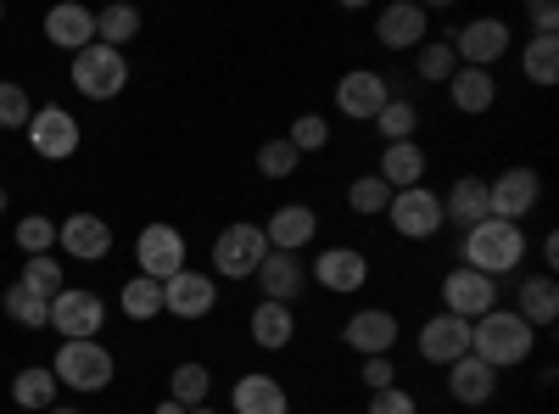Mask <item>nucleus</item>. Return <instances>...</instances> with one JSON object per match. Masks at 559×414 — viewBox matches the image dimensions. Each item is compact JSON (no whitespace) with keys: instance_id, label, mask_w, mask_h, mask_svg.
Returning a JSON list of instances; mask_svg holds the SVG:
<instances>
[{"instance_id":"a18cd8bd","label":"nucleus","mask_w":559,"mask_h":414,"mask_svg":"<svg viewBox=\"0 0 559 414\" xmlns=\"http://www.w3.org/2000/svg\"><path fill=\"white\" fill-rule=\"evenodd\" d=\"M358 381H364V392H386V387H397V358H392V353H386V358H364Z\"/></svg>"},{"instance_id":"49530a36","label":"nucleus","mask_w":559,"mask_h":414,"mask_svg":"<svg viewBox=\"0 0 559 414\" xmlns=\"http://www.w3.org/2000/svg\"><path fill=\"white\" fill-rule=\"evenodd\" d=\"M532 28L537 34H554L559 28V7H554V0H532Z\"/></svg>"},{"instance_id":"a878e982","label":"nucleus","mask_w":559,"mask_h":414,"mask_svg":"<svg viewBox=\"0 0 559 414\" xmlns=\"http://www.w3.org/2000/svg\"><path fill=\"white\" fill-rule=\"evenodd\" d=\"M515 314L532 331H554V319H559V281L554 274H526L515 286Z\"/></svg>"},{"instance_id":"0eeeda50","label":"nucleus","mask_w":559,"mask_h":414,"mask_svg":"<svg viewBox=\"0 0 559 414\" xmlns=\"http://www.w3.org/2000/svg\"><path fill=\"white\" fill-rule=\"evenodd\" d=\"M448 39H453L459 68H487L492 73L509 57V45H515V28H509L503 17H471V23L448 28Z\"/></svg>"},{"instance_id":"3c124183","label":"nucleus","mask_w":559,"mask_h":414,"mask_svg":"<svg viewBox=\"0 0 559 414\" xmlns=\"http://www.w3.org/2000/svg\"><path fill=\"white\" fill-rule=\"evenodd\" d=\"M191 414H218V409H213V403H202V409H191Z\"/></svg>"},{"instance_id":"c9c22d12","label":"nucleus","mask_w":559,"mask_h":414,"mask_svg":"<svg viewBox=\"0 0 559 414\" xmlns=\"http://www.w3.org/2000/svg\"><path fill=\"white\" fill-rule=\"evenodd\" d=\"M386 202H392V186L369 168V174H358V179H347V208L358 213V218H381L386 213Z\"/></svg>"},{"instance_id":"393cba45","label":"nucleus","mask_w":559,"mask_h":414,"mask_svg":"<svg viewBox=\"0 0 559 414\" xmlns=\"http://www.w3.org/2000/svg\"><path fill=\"white\" fill-rule=\"evenodd\" d=\"M247 336H252L263 353H286V347L297 342V308L258 297V308H252V319H247Z\"/></svg>"},{"instance_id":"7ed1b4c3","label":"nucleus","mask_w":559,"mask_h":414,"mask_svg":"<svg viewBox=\"0 0 559 414\" xmlns=\"http://www.w3.org/2000/svg\"><path fill=\"white\" fill-rule=\"evenodd\" d=\"M263 258H269L263 224H252V218L224 224L213 236V281H252V274L263 269Z\"/></svg>"},{"instance_id":"4c0bfd02","label":"nucleus","mask_w":559,"mask_h":414,"mask_svg":"<svg viewBox=\"0 0 559 414\" xmlns=\"http://www.w3.org/2000/svg\"><path fill=\"white\" fill-rule=\"evenodd\" d=\"M140 23H146V17H140L134 7H123V0H118V7H102V12H96V39H102V45H112V51H123V45L140 34Z\"/></svg>"},{"instance_id":"f03ea898","label":"nucleus","mask_w":559,"mask_h":414,"mask_svg":"<svg viewBox=\"0 0 559 414\" xmlns=\"http://www.w3.org/2000/svg\"><path fill=\"white\" fill-rule=\"evenodd\" d=\"M537 353V331L526 326V319L515 314V308H492V314H481L476 326H471V358H481V364H492V370L503 376V370H515V364H526Z\"/></svg>"},{"instance_id":"dca6fc26","label":"nucleus","mask_w":559,"mask_h":414,"mask_svg":"<svg viewBox=\"0 0 559 414\" xmlns=\"http://www.w3.org/2000/svg\"><path fill=\"white\" fill-rule=\"evenodd\" d=\"M28 146H34V157H45V163H68L73 152H79V118L68 113V107H34V118H28Z\"/></svg>"},{"instance_id":"ea45409f","label":"nucleus","mask_w":559,"mask_h":414,"mask_svg":"<svg viewBox=\"0 0 559 414\" xmlns=\"http://www.w3.org/2000/svg\"><path fill=\"white\" fill-rule=\"evenodd\" d=\"M286 141H292V152H297V157L324 152V146H331V118H324V113H297V118H292V129H286Z\"/></svg>"},{"instance_id":"5701e85b","label":"nucleus","mask_w":559,"mask_h":414,"mask_svg":"<svg viewBox=\"0 0 559 414\" xmlns=\"http://www.w3.org/2000/svg\"><path fill=\"white\" fill-rule=\"evenodd\" d=\"M45 39L62 45L68 57H79L84 45H96V12L79 7V0H62V7L45 12Z\"/></svg>"},{"instance_id":"423d86ee","label":"nucleus","mask_w":559,"mask_h":414,"mask_svg":"<svg viewBox=\"0 0 559 414\" xmlns=\"http://www.w3.org/2000/svg\"><path fill=\"white\" fill-rule=\"evenodd\" d=\"M134 269L146 274V281H174L179 269H191V241H185L179 224H140L134 236Z\"/></svg>"},{"instance_id":"f704fd0d","label":"nucleus","mask_w":559,"mask_h":414,"mask_svg":"<svg viewBox=\"0 0 559 414\" xmlns=\"http://www.w3.org/2000/svg\"><path fill=\"white\" fill-rule=\"evenodd\" d=\"M414 73L426 79V84H448L453 73H459V57H453V39L448 34H437V39H426L414 51Z\"/></svg>"},{"instance_id":"412c9836","label":"nucleus","mask_w":559,"mask_h":414,"mask_svg":"<svg viewBox=\"0 0 559 414\" xmlns=\"http://www.w3.org/2000/svg\"><path fill=\"white\" fill-rule=\"evenodd\" d=\"M229 414H292V392L269 370H247L229 387Z\"/></svg>"},{"instance_id":"c85d7f7f","label":"nucleus","mask_w":559,"mask_h":414,"mask_svg":"<svg viewBox=\"0 0 559 414\" xmlns=\"http://www.w3.org/2000/svg\"><path fill=\"white\" fill-rule=\"evenodd\" d=\"M442 213H448V224H481L487 218V179L481 174H459L453 186H448V197H442Z\"/></svg>"},{"instance_id":"aec40b11","label":"nucleus","mask_w":559,"mask_h":414,"mask_svg":"<svg viewBox=\"0 0 559 414\" xmlns=\"http://www.w3.org/2000/svg\"><path fill=\"white\" fill-rule=\"evenodd\" d=\"M263 236H269V252L302 258V247H313V236H319V213L308 202H280L263 224Z\"/></svg>"},{"instance_id":"b1692460","label":"nucleus","mask_w":559,"mask_h":414,"mask_svg":"<svg viewBox=\"0 0 559 414\" xmlns=\"http://www.w3.org/2000/svg\"><path fill=\"white\" fill-rule=\"evenodd\" d=\"M252 281H258L263 303H286V308H292V303L302 297V286H308V269H302V258H292V252H269Z\"/></svg>"},{"instance_id":"473e14b6","label":"nucleus","mask_w":559,"mask_h":414,"mask_svg":"<svg viewBox=\"0 0 559 414\" xmlns=\"http://www.w3.org/2000/svg\"><path fill=\"white\" fill-rule=\"evenodd\" d=\"M17 286L23 292H34V297H62L68 292V269H62V258H51V252H39V258H28L23 263V274H17Z\"/></svg>"},{"instance_id":"f3484780","label":"nucleus","mask_w":559,"mask_h":414,"mask_svg":"<svg viewBox=\"0 0 559 414\" xmlns=\"http://www.w3.org/2000/svg\"><path fill=\"white\" fill-rule=\"evenodd\" d=\"M414 347H419V358H426L431 370H448V364H459L464 353H471V319L431 314L426 326L414 331Z\"/></svg>"},{"instance_id":"9d476101","label":"nucleus","mask_w":559,"mask_h":414,"mask_svg":"<svg viewBox=\"0 0 559 414\" xmlns=\"http://www.w3.org/2000/svg\"><path fill=\"white\" fill-rule=\"evenodd\" d=\"M392 102V79L381 68H347L336 79V113L347 123H376V113Z\"/></svg>"},{"instance_id":"c756f323","label":"nucleus","mask_w":559,"mask_h":414,"mask_svg":"<svg viewBox=\"0 0 559 414\" xmlns=\"http://www.w3.org/2000/svg\"><path fill=\"white\" fill-rule=\"evenodd\" d=\"M57 376H51V364H28V370L12 376V403L28 409V414H45V409H57Z\"/></svg>"},{"instance_id":"20e7f679","label":"nucleus","mask_w":559,"mask_h":414,"mask_svg":"<svg viewBox=\"0 0 559 414\" xmlns=\"http://www.w3.org/2000/svg\"><path fill=\"white\" fill-rule=\"evenodd\" d=\"M68 79L84 102H118L123 90H129V57L112 51V45H84V51L68 62Z\"/></svg>"},{"instance_id":"39448f33","label":"nucleus","mask_w":559,"mask_h":414,"mask_svg":"<svg viewBox=\"0 0 559 414\" xmlns=\"http://www.w3.org/2000/svg\"><path fill=\"white\" fill-rule=\"evenodd\" d=\"M51 376L68 392H107L112 376H118V358L102 342H62L51 353Z\"/></svg>"},{"instance_id":"7c9ffc66","label":"nucleus","mask_w":559,"mask_h":414,"mask_svg":"<svg viewBox=\"0 0 559 414\" xmlns=\"http://www.w3.org/2000/svg\"><path fill=\"white\" fill-rule=\"evenodd\" d=\"M521 73H526V84H537V90H554V84H559V34H532V39H526Z\"/></svg>"},{"instance_id":"72a5a7b5","label":"nucleus","mask_w":559,"mask_h":414,"mask_svg":"<svg viewBox=\"0 0 559 414\" xmlns=\"http://www.w3.org/2000/svg\"><path fill=\"white\" fill-rule=\"evenodd\" d=\"M118 303H123V319L146 326V319H157V314H163V286H157V281H146V274H129L123 292H118Z\"/></svg>"},{"instance_id":"cd10ccee","label":"nucleus","mask_w":559,"mask_h":414,"mask_svg":"<svg viewBox=\"0 0 559 414\" xmlns=\"http://www.w3.org/2000/svg\"><path fill=\"white\" fill-rule=\"evenodd\" d=\"M426 168H431V157H426V146H419V141H397V146H381V163H376V174L386 179L392 191L426 186Z\"/></svg>"},{"instance_id":"f8f14e48","label":"nucleus","mask_w":559,"mask_h":414,"mask_svg":"<svg viewBox=\"0 0 559 414\" xmlns=\"http://www.w3.org/2000/svg\"><path fill=\"white\" fill-rule=\"evenodd\" d=\"M431 39V12L419 7V0H392V7H381L376 12V45L381 51H392V57H414L419 45Z\"/></svg>"},{"instance_id":"a19ab883","label":"nucleus","mask_w":559,"mask_h":414,"mask_svg":"<svg viewBox=\"0 0 559 414\" xmlns=\"http://www.w3.org/2000/svg\"><path fill=\"white\" fill-rule=\"evenodd\" d=\"M297 168H302V157L292 152L286 134H269V141L258 146V174H263V179H292Z\"/></svg>"},{"instance_id":"e433bc0d","label":"nucleus","mask_w":559,"mask_h":414,"mask_svg":"<svg viewBox=\"0 0 559 414\" xmlns=\"http://www.w3.org/2000/svg\"><path fill=\"white\" fill-rule=\"evenodd\" d=\"M376 129H381V146L414 141V134H419V107H414L408 96H392V102L376 113Z\"/></svg>"},{"instance_id":"ddd939ff","label":"nucleus","mask_w":559,"mask_h":414,"mask_svg":"<svg viewBox=\"0 0 559 414\" xmlns=\"http://www.w3.org/2000/svg\"><path fill=\"white\" fill-rule=\"evenodd\" d=\"M498 303H503V286L487 281V274L464 269V263L442 274V314H459V319H471V326H476V319L492 314Z\"/></svg>"},{"instance_id":"8fccbe9b","label":"nucleus","mask_w":559,"mask_h":414,"mask_svg":"<svg viewBox=\"0 0 559 414\" xmlns=\"http://www.w3.org/2000/svg\"><path fill=\"white\" fill-rule=\"evenodd\" d=\"M45 414H79V409H68V403H57V409H45Z\"/></svg>"},{"instance_id":"2eb2a0df","label":"nucleus","mask_w":559,"mask_h":414,"mask_svg":"<svg viewBox=\"0 0 559 414\" xmlns=\"http://www.w3.org/2000/svg\"><path fill=\"white\" fill-rule=\"evenodd\" d=\"M397 336H403L397 314L381 308V303H369V308L347 314V326H342V342H347L358 358H386V353H397Z\"/></svg>"},{"instance_id":"c03bdc74","label":"nucleus","mask_w":559,"mask_h":414,"mask_svg":"<svg viewBox=\"0 0 559 414\" xmlns=\"http://www.w3.org/2000/svg\"><path fill=\"white\" fill-rule=\"evenodd\" d=\"M369 414H419V398L397 381V387H386V392H369Z\"/></svg>"},{"instance_id":"9b49d317","label":"nucleus","mask_w":559,"mask_h":414,"mask_svg":"<svg viewBox=\"0 0 559 414\" xmlns=\"http://www.w3.org/2000/svg\"><path fill=\"white\" fill-rule=\"evenodd\" d=\"M543 202V174L515 163V168H503L498 179H487V213L492 218H509V224H521L526 213H537Z\"/></svg>"},{"instance_id":"09e8293b","label":"nucleus","mask_w":559,"mask_h":414,"mask_svg":"<svg viewBox=\"0 0 559 414\" xmlns=\"http://www.w3.org/2000/svg\"><path fill=\"white\" fill-rule=\"evenodd\" d=\"M152 414H191V409H185V403H174V398H163V403H157Z\"/></svg>"},{"instance_id":"6ab92c4d","label":"nucleus","mask_w":559,"mask_h":414,"mask_svg":"<svg viewBox=\"0 0 559 414\" xmlns=\"http://www.w3.org/2000/svg\"><path fill=\"white\" fill-rule=\"evenodd\" d=\"M57 247L79 263H102L112 252V224L102 213H68L57 218Z\"/></svg>"},{"instance_id":"58836bf2","label":"nucleus","mask_w":559,"mask_h":414,"mask_svg":"<svg viewBox=\"0 0 559 414\" xmlns=\"http://www.w3.org/2000/svg\"><path fill=\"white\" fill-rule=\"evenodd\" d=\"M0 308H7V314H12V326H23V331H45V326H51V303H45V297H34V292H23L17 281L7 286Z\"/></svg>"},{"instance_id":"de8ad7c7","label":"nucleus","mask_w":559,"mask_h":414,"mask_svg":"<svg viewBox=\"0 0 559 414\" xmlns=\"http://www.w3.org/2000/svg\"><path fill=\"white\" fill-rule=\"evenodd\" d=\"M559 269V236H543V274Z\"/></svg>"},{"instance_id":"864d4df0","label":"nucleus","mask_w":559,"mask_h":414,"mask_svg":"<svg viewBox=\"0 0 559 414\" xmlns=\"http://www.w3.org/2000/svg\"><path fill=\"white\" fill-rule=\"evenodd\" d=\"M0 23H7V7H0Z\"/></svg>"},{"instance_id":"f257e3e1","label":"nucleus","mask_w":559,"mask_h":414,"mask_svg":"<svg viewBox=\"0 0 559 414\" xmlns=\"http://www.w3.org/2000/svg\"><path fill=\"white\" fill-rule=\"evenodd\" d=\"M459 258H464V269H476V274H487V281H498V286H503L509 274H515V269L526 263V229L487 213L481 224L464 229Z\"/></svg>"},{"instance_id":"4be33fe9","label":"nucleus","mask_w":559,"mask_h":414,"mask_svg":"<svg viewBox=\"0 0 559 414\" xmlns=\"http://www.w3.org/2000/svg\"><path fill=\"white\" fill-rule=\"evenodd\" d=\"M498 370L492 364H481V358H471L464 353L459 364H448V398L459 403V409H487V403H498Z\"/></svg>"},{"instance_id":"4468645a","label":"nucleus","mask_w":559,"mask_h":414,"mask_svg":"<svg viewBox=\"0 0 559 414\" xmlns=\"http://www.w3.org/2000/svg\"><path fill=\"white\" fill-rule=\"evenodd\" d=\"M308 281L331 297H358L369 286V258L358 247H324L313 263H308Z\"/></svg>"},{"instance_id":"37998d69","label":"nucleus","mask_w":559,"mask_h":414,"mask_svg":"<svg viewBox=\"0 0 559 414\" xmlns=\"http://www.w3.org/2000/svg\"><path fill=\"white\" fill-rule=\"evenodd\" d=\"M17 247H23V258H39V252H51V247H57V218H45V213H28V218L17 224Z\"/></svg>"},{"instance_id":"603ef678","label":"nucleus","mask_w":559,"mask_h":414,"mask_svg":"<svg viewBox=\"0 0 559 414\" xmlns=\"http://www.w3.org/2000/svg\"><path fill=\"white\" fill-rule=\"evenodd\" d=\"M0 213H7V186H0Z\"/></svg>"},{"instance_id":"79ce46f5","label":"nucleus","mask_w":559,"mask_h":414,"mask_svg":"<svg viewBox=\"0 0 559 414\" xmlns=\"http://www.w3.org/2000/svg\"><path fill=\"white\" fill-rule=\"evenodd\" d=\"M28 118H34V96L23 84L0 79V129H28Z\"/></svg>"},{"instance_id":"1a4fd4ad","label":"nucleus","mask_w":559,"mask_h":414,"mask_svg":"<svg viewBox=\"0 0 559 414\" xmlns=\"http://www.w3.org/2000/svg\"><path fill=\"white\" fill-rule=\"evenodd\" d=\"M102 326H107L102 292L68 286L62 297H51V331H57L62 342H102Z\"/></svg>"},{"instance_id":"2f4dec72","label":"nucleus","mask_w":559,"mask_h":414,"mask_svg":"<svg viewBox=\"0 0 559 414\" xmlns=\"http://www.w3.org/2000/svg\"><path fill=\"white\" fill-rule=\"evenodd\" d=\"M168 398H174V403H185V409H202V403L213 398V370H207L202 358L174 364V376H168Z\"/></svg>"},{"instance_id":"6e6552de","label":"nucleus","mask_w":559,"mask_h":414,"mask_svg":"<svg viewBox=\"0 0 559 414\" xmlns=\"http://www.w3.org/2000/svg\"><path fill=\"white\" fill-rule=\"evenodd\" d=\"M386 218L403 241H437L448 229V213H442V197L431 186H408V191H392L386 202Z\"/></svg>"},{"instance_id":"bb28decb","label":"nucleus","mask_w":559,"mask_h":414,"mask_svg":"<svg viewBox=\"0 0 559 414\" xmlns=\"http://www.w3.org/2000/svg\"><path fill=\"white\" fill-rule=\"evenodd\" d=\"M448 102H453V113H464V118H481V113L498 107V79H492L487 68H459V73L448 79Z\"/></svg>"},{"instance_id":"a211bd4d","label":"nucleus","mask_w":559,"mask_h":414,"mask_svg":"<svg viewBox=\"0 0 559 414\" xmlns=\"http://www.w3.org/2000/svg\"><path fill=\"white\" fill-rule=\"evenodd\" d=\"M163 314H174V319H207V314H218V281L207 269H179L174 281H163Z\"/></svg>"}]
</instances>
